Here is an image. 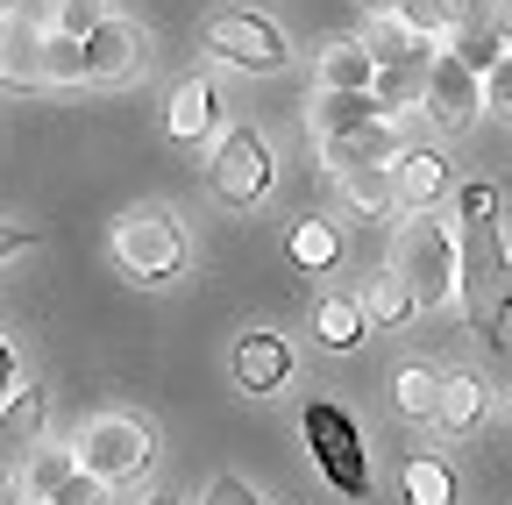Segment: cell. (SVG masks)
Instances as JSON below:
<instances>
[{
  "mask_svg": "<svg viewBox=\"0 0 512 505\" xmlns=\"http://www.w3.org/2000/svg\"><path fill=\"white\" fill-rule=\"evenodd\" d=\"M448 57H463V65L484 79L498 57H505V36H498V29H448Z\"/></svg>",
  "mask_w": 512,
  "mask_h": 505,
  "instance_id": "28",
  "label": "cell"
},
{
  "mask_svg": "<svg viewBox=\"0 0 512 505\" xmlns=\"http://www.w3.org/2000/svg\"><path fill=\"white\" fill-rule=\"evenodd\" d=\"M356 43L370 50V65H377V72H384V65H406V57H420V50H441V43L413 36L399 8H392V15H363V36H356Z\"/></svg>",
  "mask_w": 512,
  "mask_h": 505,
  "instance_id": "15",
  "label": "cell"
},
{
  "mask_svg": "<svg viewBox=\"0 0 512 505\" xmlns=\"http://www.w3.org/2000/svg\"><path fill=\"white\" fill-rule=\"evenodd\" d=\"M448 29H498V0H448Z\"/></svg>",
  "mask_w": 512,
  "mask_h": 505,
  "instance_id": "33",
  "label": "cell"
},
{
  "mask_svg": "<svg viewBox=\"0 0 512 505\" xmlns=\"http://www.w3.org/2000/svg\"><path fill=\"white\" fill-rule=\"evenodd\" d=\"M427 121L441 136H463L470 121H477V107H484V79L463 65V57H448V50H434V72H427Z\"/></svg>",
  "mask_w": 512,
  "mask_h": 505,
  "instance_id": "8",
  "label": "cell"
},
{
  "mask_svg": "<svg viewBox=\"0 0 512 505\" xmlns=\"http://www.w3.org/2000/svg\"><path fill=\"white\" fill-rule=\"evenodd\" d=\"M498 36L512 43V0H498Z\"/></svg>",
  "mask_w": 512,
  "mask_h": 505,
  "instance_id": "38",
  "label": "cell"
},
{
  "mask_svg": "<svg viewBox=\"0 0 512 505\" xmlns=\"http://www.w3.org/2000/svg\"><path fill=\"white\" fill-rule=\"evenodd\" d=\"M150 505H178V498H150Z\"/></svg>",
  "mask_w": 512,
  "mask_h": 505,
  "instance_id": "40",
  "label": "cell"
},
{
  "mask_svg": "<svg viewBox=\"0 0 512 505\" xmlns=\"http://www.w3.org/2000/svg\"><path fill=\"white\" fill-rule=\"evenodd\" d=\"M207 505H264V498H256V484H242L235 470H221L214 491H207Z\"/></svg>",
  "mask_w": 512,
  "mask_h": 505,
  "instance_id": "34",
  "label": "cell"
},
{
  "mask_svg": "<svg viewBox=\"0 0 512 505\" xmlns=\"http://www.w3.org/2000/svg\"><path fill=\"white\" fill-rule=\"evenodd\" d=\"M114 257H121L128 278H143V285L178 278V264H185V228H178V214H171V207H128V214L114 221Z\"/></svg>",
  "mask_w": 512,
  "mask_h": 505,
  "instance_id": "4",
  "label": "cell"
},
{
  "mask_svg": "<svg viewBox=\"0 0 512 505\" xmlns=\"http://www.w3.org/2000/svg\"><path fill=\"white\" fill-rule=\"evenodd\" d=\"M299 434H306L320 477H328L342 498H370V449H363V427H356L342 406L313 399V406L299 413Z\"/></svg>",
  "mask_w": 512,
  "mask_h": 505,
  "instance_id": "2",
  "label": "cell"
},
{
  "mask_svg": "<svg viewBox=\"0 0 512 505\" xmlns=\"http://www.w3.org/2000/svg\"><path fill=\"white\" fill-rule=\"evenodd\" d=\"M484 413H491L484 377H470V370L441 377V392H434V420H441L448 434H470V427H484Z\"/></svg>",
  "mask_w": 512,
  "mask_h": 505,
  "instance_id": "14",
  "label": "cell"
},
{
  "mask_svg": "<svg viewBox=\"0 0 512 505\" xmlns=\"http://www.w3.org/2000/svg\"><path fill=\"white\" fill-rule=\"evenodd\" d=\"M285 377H292V349H285L278 335H242V349H235V385H242V392L264 399V392L285 385Z\"/></svg>",
  "mask_w": 512,
  "mask_h": 505,
  "instance_id": "12",
  "label": "cell"
},
{
  "mask_svg": "<svg viewBox=\"0 0 512 505\" xmlns=\"http://www.w3.org/2000/svg\"><path fill=\"white\" fill-rule=\"evenodd\" d=\"M392 271L413 285V299H420V306H441V299H456V235H448L434 214H413V221L399 228Z\"/></svg>",
  "mask_w": 512,
  "mask_h": 505,
  "instance_id": "5",
  "label": "cell"
},
{
  "mask_svg": "<svg viewBox=\"0 0 512 505\" xmlns=\"http://www.w3.org/2000/svg\"><path fill=\"white\" fill-rule=\"evenodd\" d=\"M356 306H363V321L370 328H406L413 321V313H420V299H413V285L392 271V264H384V271H370L363 278V292H356Z\"/></svg>",
  "mask_w": 512,
  "mask_h": 505,
  "instance_id": "13",
  "label": "cell"
},
{
  "mask_svg": "<svg viewBox=\"0 0 512 505\" xmlns=\"http://www.w3.org/2000/svg\"><path fill=\"white\" fill-rule=\"evenodd\" d=\"M36 434H43V392L22 385L8 406H0V456H8V463H29Z\"/></svg>",
  "mask_w": 512,
  "mask_h": 505,
  "instance_id": "17",
  "label": "cell"
},
{
  "mask_svg": "<svg viewBox=\"0 0 512 505\" xmlns=\"http://www.w3.org/2000/svg\"><path fill=\"white\" fill-rule=\"evenodd\" d=\"M29 242H36V235H29L22 221H0V264H8V257H22Z\"/></svg>",
  "mask_w": 512,
  "mask_h": 505,
  "instance_id": "36",
  "label": "cell"
},
{
  "mask_svg": "<svg viewBox=\"0 0 512 505\" xmlns=\"http://www.w3.org/2000/svg\"><path fill=\"white\" fill-rule=\"evenodd\" d=\"M43 36L29 15H0V86H43Z\"/></svg>",
  "mask_w": 512,
  "mask_h": 505,
  "instance_id": "10",
  "label": "cell"
},
{
  "mask_svg": "<svg viewBox=\"0 0 512 505\" xmlns=\"http://www.w3.org/2000/svg\"><path fill=\"white\" fill-rule=\"evenodd\" d=\"M406 505H456V477H448L434 456L406 463Z\"/></svg>",
  "mask_w": 512,
  "mask_h": 505,
  "instance_id": "27",
  "label": "cell"
},
{
  "mask_svg": "<svg viewBox=\"0 0 512 505\" xmlns=\"http://www.w3.org/2000/svg\"><path fill=\"white\" fill-rule=\"evenodd\" d=\"M335 185L349 193V207H363V214H384V207H399L392 164H349V171H335Z\"/></svg>",
  "mask_w": 512,
  "mask_h": 505,
  "instance_id": "22",
  "label": "cell"
},
{
  "mask_svg": "<svg viewBox=\"0 0 512 505\" xmlns=\"http://www.w3.org/2000/svg\"><path fill=\"white\" fill-rule=\"evenodd\" d=\"M427 72H434V50L406 57V65H384L377 86H370V100H377L384 114H392V107H420V100H427Z\"/></svg>",
  "mask_w": 512,
  "mask_h": 505,
  "instance_id": "19",
  "label": "cell"
},
{
  "mask_svg": "<svg viewBox=\"0 0 512 505\" xmlns=\"http://www.w3.org/2000/svg\"><path fill=\"white\" fill-rule=\"evenodd\" d=\"M399 121L377 114L363 121V129H342V136H320V157H328V171H349V164H399Z\"/></svg>",
  "mask_w": 512,
  "mask_h": 505,
  "instance_id": "9",
  "label": "cell"
},
{
  "mask_svg": "<svg viewBox=\"0 0 512 505\" xmlns=\"http://www.w3.org/2000/svg\"><path fill=\"white\" fill-rule=\"evenodd\" d=\"M72 477H79V456H72V449H36V456L22 463V498H29V505H50Z\"/></svg>",
  "mask_w": 512,
  "mask_h": 505,
  "instance_id": "21",
  "label": "cell"
},
{
  "mask_svg": "<svg viewBox=\"0 0 512 505\" xmlns=\"http://www.w3.org/2000/svg\"><path fill=\"white\" fill-rule=\"evenodd\" d=\"M377 86V65L363 43H328V57H320V93H370Z\"/></svg>",
  "mask_w": 512,
  "mask_h": 505,
  "instance_id": "20",
  "label": "cell"
},
{
  "mask_svg": "<svg viewBox=\"0 0 512 505\" xmlns=\"http://www.w3.org/2000/svg\"><path fill=\"white\" fill-rule=\"evenodd\" d=\"M399 8V0H363V15H392Z\"/></svg>",
  "mask_w": 512,
  "mask_h": 505,
  "instance_id": "39",
  "label": "cell"
},
{
  "mask_svg": "<svg viewBox=\"0 0 512 505\" xmlns=\"http://www.w3.org/2000/svg\"><path fill=\"white\" fill-rule=\"evenodd\" d=\"M72 456H79V470H86V477H100V484L114 491V484H136V477L150 470L157 441H150V427H143V420L100 413V420H86V427L72 434Z\"/></svg>",
  "mask_w": 512,
  "mask_h": 505,
  "instance_id": "3",
  "label": "cell"
},
{
  "mask_svg": "<svg viewBox=\"0 0 512 505\" xmlns=\"http://www.w3.org/2000/svg\"><path fill=\"white\" fill-rule=\"evenodd\" d=\"M441 178H448L441 150H399V164H392L399 207H406V214H427V207H434V193H441Z\"/></svg>",
  "mask_w": 512,
  "mask_h": 505,
  "instance_id": "16",
  "label": "cell"
},
{
  "mask_svg": "<svg viewBox=\"0 0 512 505\" xmlns=\"http://www.w3.org/2000/svg\"><path fill=\"white\" fill-rule=\"evenodd\" d=\"M22 392V377H15V356H8V342H0V406H8Z\"/></svg>",
  "mask_w": 512,
  "mask_h": 505,
  "instance_id": "37",
  "label": "cell"
},
{
  "mask_svg": "<svg viewBox=\"0 0 512 505\" xmlns=\"http://www.w3.org/2000/svg\"><path fill=\"white\" fill-rule=\"evenodd\" d=\"M43 79H50V86H86V79H93V57H86V43L50 29V36H43Z\"/></svg>",
  "mask_w": 512,
  "mask_h": 505,
  "instance_id": "24",
  "label": "cell"
},
{
  "mask_svg": "<svg viewBox=\"0 0 512 505\" xmlns=\"http://www.w3.org/2000/svg\"><path fill=\"white\" fill-rule=\"evenodd\" d=\"M484 114H498V121H512V50L498 57V65L484 72Z\"/></svg>",
  "mask_w": 512,
  "mask_h": 505,
  "instance_id": "32",
  "label": "cell"
},
{
  "mask_svg": "<svg viewBox=\"0 0 512 505\" xmlns=\"http://www.w3.org/2000/svg\"><path fill=\"white\" fill-rule=\"evenodd\" d=\"M200 50L221 57V65H242V72H278L285 65V36L278 22H264L256 8H221L200 22Z\"/></svg>",
  "mask_w": 512,
  "mask_h": 505,
  "instance_id": "6",
  "label": "cell"
},
{
  "mask_svg": "<svg viewBox=\"0 0 512 505\" xmlns=\"http://www.w3.org/2000/svg\"><path fill=\"white\" fill-rule=\"evenodd\" d=\"M384 107L370 93H320L313 100V136H342V129H363V121H377Z\"/></svg>",
  "mask_w": 512,
  "mask_h": 505,
  "instance_id": "23",
  "label": "cell"
},
{
  "mask_svg": "<svg viewBox=\"0 0 512 505\" xmlns=\"http://www.w3.org/2000/svg\"><path fill=\"white\" fill-rule=\"evenodd\" d=\"M0 15H8V0H0Z\"/></svg>",
  "mask_w": 512,
  "mask_h": 505,
  "instance_id": "41",
  "label": "cell"
},
{
  "mask_svg": "<svg viewBox=\"0 0 512 505\" xmlns=\"http://www.w3.org/2000/svg\"><path fill=\"white\" fill-rule=\"evenodd\" d=\"M434 392H441V377L434 370H399V385H392V399H399V413L406 420H434Z\"/></svg>",
  "mask_w": 512,
  "mask_h": 505,
  "instance_id": "29",
  "label": "cell"
},
{
  "mask_svg": "<svg viewBox=\"0 0 512 505\" xmlns=\"http://www.w3.org/2000/svg\"><path fill=\"white\" fill-rule=\"evenodd\" d=\"M214 114H221V100H214V79H185V86L171 93V114H164V129H171L178 143H192V136H207V129H214Z\"/></svg>",
  "mask_w": 512,
  "mask_h": 505,
  "instance_id": "18",
  "label": "cell"
},
{
  "mask_svg": "<svg viewBox=\"0 0 512 505\" xmlns=\"http://www.w3.org/2000/svg\"><path fill=\"white\" fill-rule=\"evenodd\" d=\"M214 200H228V207H256L271 193V178H278V164H271V143L256 136V129H235V136H221V150H214Z\"/></svg>",
  "mask_w": 512,
  "mask_h": 505,
  "instance_id": "7",
  "label": "cell"
},
{
  "mask_svg": "<svg viewBox=\"0 0 512 505\" xmlns=\"http://www.w3.org/2000/svg\"><path fill=\"white\" fill-rule=\"evenodd\" d=\"M313 335H320V349H356L363 342V306L356 299H320Z\"/></svg>",
  "mask_w": 512,
  "mask_h": 505,
  "instance_id": "25",
  "label": "cell"
},
{
  "mask_svg": "<svg viewBox=\"0 0 512 505\" xmlns=\"http://www.w3.org/2000/svg\"><path fill=\"white\" fill-rule=\"evenodd\" d=\"M100 22H114V15H107V0H57V15H50L57 36H79V43H86Z\"/></svg>",
  "mask_w": 512,
  "mask_h": 505,
  "instance_id": "30",
  "label": "cell"
},
{
  "mask_svg": "<svg viewBox=\"0 0 512 505\" xmlns=\"http://www.w3.org/2000/svg\"><path fill=\"white\" fill-rule=\"evenodd\" d=\"M335 257H342V242H335V228L306 214V221L292 228V264H299V271H328Z\"/></svg>",
  "mask_w": 512,
  "mask_h": 505,
  "instance_id": "26",
  "label": "cell"
},
{
  "mask_svg": "<svg viewBox=\"0 0 512 505\" xmlns=\"http://www.w3.org/2000/svg\"><path fill=\"white\" fill-rule=\"evenodd\" d=\"M86 57H93V79L114 86V79H136L143 72V29H128V22H100L86 36Z\"/></svg>",
  "mask_w": 512,
  "mask_h": 505,
  "instance_id": "11",
  "label": "cell"
},
{
  "mask_svg": "<svg viewBox=\"0 0 512 505\" xmlns=\"http://www.w3.org/2000/svg\"><path fill=\"white\" fill-rule=\"evenodd\" d=\"M456 292L470 328L505 349V321H512V249L498 235V185H463V228H456Z\"/></svg>",
  "mask_w": 512,
  "mask_h": 505,
  "instance_id": "1",
  "label": "cell"
},
{
  "mask_svg": "<svg viewBox=\"0 0 512 505\" xmlns=\"http://www.w3.org/2000/svg\"><path fill=\"white\" fill-rule=\"evenodd\" d=\"M399 15H406V29L413 36H448V22H456V15H448V0H399Z\"/></svg>",
  "mask_w": 512,
  "mask_h": 505,
  "instance_id": "31",
  "label": "cell"
},
{
  "mask_svg": "<svg viewBox=\"0 0 512 505\" xmlns=\"http://www.w3.org/2000/svg\"><path fill=\"white\" fill-rule=\"evenodd\" d=\"M50 505H107V484H100V477H86V470H79V477H72V484H64V491H57V498H50Z\"/></svg>",
  "mask_w": 512,
  "mask_h": 505,
  "instance_id": "35",
  "label": "cell"
}]
</instances>
